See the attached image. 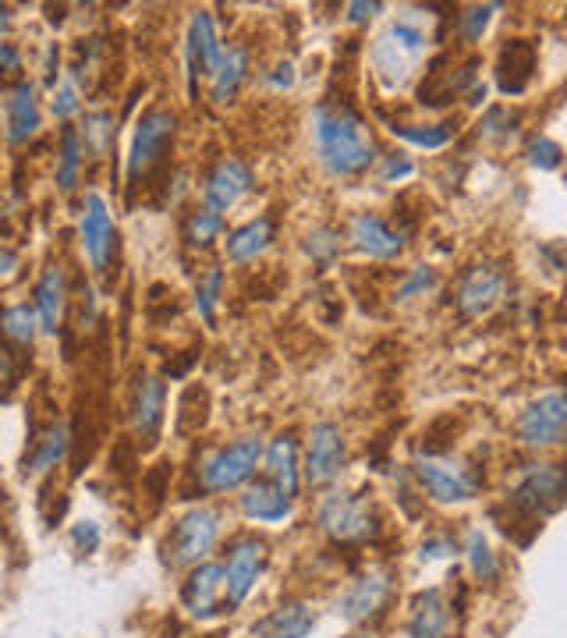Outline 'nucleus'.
Returning a JSON list of instances; mask_svg holds the SVG:
<instances>
[{
	"label": "nucleus",
	"instance_id": "44",
	"mask_svg": "<svg viewBox=\"0 0 567 638\" xmlns=\"http://www.w3.org/2000/svg\"><path fill=\"white\" fill-rule=\"evenodd\" d=\"M344 11H348V22H351V25H362V22H369V18L380 15L383 4H376V0H373V4H366V0H351V4H348Z\"/></svg>",
	"mask_w": 567,
	"mask_h": 638
},
{
	"label": "nucleus",
	"instance_id": "16",
	"mask_svg": "<svg viewBox=\"0 0 567 638\" xmlns=\"http://www.w3.org/2000/svg\"><path fill=\"white\" fill-rule=\"evenodd\" d=\"M252 188V171L249 164H241L234 156L220 160L217 167L210 171L206 185H202V199H206V210L213 213H227L231 206H238L241 195H249Z\"/></svg>",
	"mask_w": 567,
	"mask_h": 638
},
{
	"label": "nucleus",
	"instance_id": "36",
	"mask_svg": "<svg viewBox=\"0 0 567 638\" xmlns=\"http://www.w3.org/2000/svg\"><path fill=\"white\" fill-rule=\"evenodd\" d=\"M82 139H86V146L93 149L96 156H103L110 149V142H114V117H110L107 110H96V114H89Z\"/></svg>",
	"mask_w": 567,
	"mask_h": 638
},
{
	"label": "nucleus",
	"instance_id": "37",
	"mask_svg": "<svg viewBox=\"0 0 567 638\" xmlns=\"http://www.w3.org/2000/svg\"><path fill=\"white\" fill-rule=\"evenodd\" d=\"M394 135H401L404 142L412 146H426V149H440L451 142V125H426V128H408V125H394Z\"/></svg>",
	"mask_w": 567,
	"mask_h": 638
},
{
	"label": "nucleus",
	"instance_id": "51",
	"mask_svg": "<svg viewBox=\"0 0 567 638\" xmlns=\"http://www.w3.org/2000/svg\"><path fill=\"white\" fill-rule=\"evenodd\" d=\"M348 638H373V635H348Z\"/></svg>",
	"mask_w": 567,
	"mask_h": 638
},
{
	"label": "nucleus",
	"instance_id": "17",
	"mask_svg": "<svg viewBox=\"0 0 567 638\" xmlns=\"http://www.w3.org/2000/svg\"><path fill=\"white\" fill-rule=\"evenodd\" d=\"M220 39L217 29H213V15L210 11H195L192 22H188L185 32V61H188V89L195 93V78L210 75L220 61Z\"/></svg>",
	"mask_w": 567,
	"mask_h": 638
},
{
	"label": "nucleus",
	"instance_id": "11",
	"mask_svg": "<svg viewBox=\"0 0 567 638\" xmlns=\"http://www.w3.org/2000/svg\"><path fill=\"white\" fill-rule=\"evenodd\" d=\"M567 433V401L560 390H550L532 401L518 419V440L525 447H557Z\"/></svg>",
	"mask_w": 567,
	"mask_h": 638
},
{
	"label": "nucleus",
	"instance_id": "8",
	"mask_svg": "<svg viewBox=\"0 0 567 638\" xmlns=\"http://www.w3.org/2000/svg\"><path fill=\"white\" fill-rule=\"evenodd\" d=\"M266 564V543L256 536H238L227 550L224 564V592H227V610L249 600V592L256 589L259 575Z\"/></svg>",
	"mask_w": 567,
	"mask_h": 638
},
{
	"label": "nucleus",
	"instance_id": "27",
	"mask_svg": "<svg viewBox=\"0 0 567 638\" xmlns=\"http://www.w3.org/2000/svg\"><path fill=\"white\" fill-rule=\"evenodd\" d=\"M241 514L252 522H284L291 514V500L280 497V490L270 479H256L241 493Z\"/></svg>",
	"mask_w": 567,
	"mask_h": 638
},
{
	"label": "nucleus",
	"instance_id": "20",
	"mask_svg": "<svg viewBox=\"0 0 567 638\" xmlns=\"http://www.w3.org/2000/svg\"><path fill=\"white\" fill-rule=\"evenodd\" d=\"M408 635L412 638H447L451 635V607L443 589H426L412 600L408 617Z\"/></svg>",
	"mask_w": 567,
	"mask_h": 638
},
{
	"label": "nucleus",
	"instance_id": "1",
	"mask_svg": "<svg viewBox=\"0 0 567 638\" xmlns=\"http://www.w3.org/2000/svg\"><path fill=\"white\" fill-rule=\"evenodd\" d=\"M312 142L323 171L334 178H355L376 160L373 132L348 103L323 100L312 107Z\"/></svg>",
	"mask_w": 567,
	"mask_h": 638
},
{
	"label": "nucleus",
	"instance_id": "23",
	"mask_svg": "<svg viewBox=\"0 0 567 638\" xmlns=\"http://www.w3.org/2000/svg\"><path fill=\"white\" fill-rule=\"evenodd\" d=\"M266 461V475H270V483L280 490V497L295 500L298 497V440L291 433H280L270 447L263 451Z\"/></svg>",
	"mask_w": 567,
	"mask_h": 638
},
{
	"label": "nucleus",
	"instance_id": "18",
	"mask_svg": "<svg viewBox=\"0 0 567 638\" xmlns=\"http://www.w3.org/2000/svg\"><path fill=\"white\" fill-rule=\"evenodd\" d=\"M164 401H167V390H164V380H160V376H142V380L135 383L132 429L146 447L156 444L160 426H164Z\"/></svg>",
	"mask_w": 567,
	"mask_h": 638
},
{
	"label": "nucleus",
	"instance_id": "21",
	"mask_svg": "<svg viewBox=\"0 0 567 638\" xmlns=\"http://www.w3.org/2000/svg\"><path fill=\"white\" fill-rule=\"evenodd\" d=\"M532 71H536V43L529 39H511L504 50H500V64H497V82L500 93L518 96L529 89Z\"/></svg>",
	"mask_w": 567,
	"mask_h": 638
},
{
	"label": "nucleus",
	"instance_id": "14",
	"mask_svg": "<svg viewBox=\"0 0 567 638\" xmlns=\"http://www.w3.org/2000/svg\"><path fill=\"white\" fill-rule=\"evenodd\" d=\"M390 589H394V571L390 568H369L358 582H351V589L341 596L337 610H341V617L351 624L369 621V617L380 614V607L390 600Z\"/></svg>",
	"mask_w": 567,
	"mask_h": 638
},
{
	"label": "nucleus",
	"instance_id": "13",
	"mask_svg": "<svg viewBox=\"0 0 567 638\" xmlns=\"http://www.w3.org/2000/svg\"><path fill=\"white\" fill-rule=\"evenodd\" d=\"M564 468L560 465H532L521 475V483L511 493V507L525 514H553L564 504Z\"/></svg>",
	"mask_w": 567,
	"mask_h": 638
},
{
	"label": "nucleus",
	"instance_id": "29",
	"mask_svg": "<svg viewBox=\"0 0 567 638\" xmlns=\"http://www.w3.org/2000/svg\"><path fill=\"white\" fill-rule=\"evenodd\" d=\"M71 447V433L64 422H54V426L47 429V433L39 436L36 447H32L29 461H25V472L29 475H43L50 472V468L57 465V461H64V454H68Z\"/></svg>",
	"mask_w": 567,
	"mask_h": 638
},
{
	"label": "nucleus",
	"instance_id": "47",
	"mask_svg": "<svg viewBox=\"0 0 567 638\" xmlns=\"http://www.w3.org/2000/svg\"><path fill=\"white\" fill-rule=\"evenodd\" d=\"M18 64H22V54L11 43H0V71H18Z\"/></svg>",
	"mask_w": 567,
	"mask_h": 638
},
{
	"label": "nucleus",
	"instance_id": "32",
	"mask_svg": "<svg viewBox=\"0 0 567 638\" xmlns=\"http://www.w3.org/2000/svg\"><path fill=\"white\" fill-rule=\"evenodd\" d=\"M220 231H224V220H220V213H213V210L188 213V220H185V242L192 245V249H210V245L220 238Z\"/></svg>",
	"mask_w": 567,
	"mask_h": 638
},
{
	"label": "nucleus",
	"instance_id": "33",
	"mask_svg": "<svg viewBox=\"0 0 567 638\" xmlns=\"http://www.w3.org/2000/svg\"><path fill=\"white\" fill-rule=\"evenodd\" d=\"M465 553H468V568H472V575L479 578V582H497V557H493L482 529H468Z\"/></svg>",
	"mask_w": 567,
	"mask_h": 638
},
{
	"label": "nucleus",
	"instance_id": "40",
	"mask_svg": "<svg viewBox=\"0 0 567 638\" xmlns=\"http://www.w3.org/2000/svg\"><path fill=\"white\" fill-rule=\"evenodd\" d=\"M493 11H497V4H475V8H468L465 15H461V32H465L468 43H479L486 25H490Z\"/></svg>",
	"mask_w": 567,
	"mask_h": 638
},
{
	"label": "nucleus",
	"instance_id": "22",
	"mask_svg": "<svg viewBox=\"0 0 567 638\" xmlns=\"http://www.w3.org/2000/svg\"><path fill=\"white\" fill-rule=\"evenodd\" d=\"M32 298H36L32 309H36L39 327L47 330V334H57V330H61V319H64V305H68V281H64L61 266L43 270V277H39Z\"/></svg>",
	"mask_w": 567,
	"mask_h": 638
},
{
	"label": "nucleus",
	"instance_id": "43",
	"mask_svg": "<svg viewBox=\"0 0 567 638\" xmlns=\"http://www.w3.org/2000/svg\"><path fill=\"white\" fill-rule=\"evenodd\" d=\"M75 110H78V86L75 82H64V86L54 93V114L61 117V121H68Z\"/></svg>",
	"mask_w": 567,
	"mask_h": 638
},
{
	"label": "nucleus",
	"instance_id": "35",
	"mask_svg": "<svg viewBox=\"0 0 567 638\" xmlns=\"http://www.w3.org/2000/svg\"><path fill=\"white\" fill-rule=\"evenodd\" d=\"M305 252L312 256V263L327 266L337 259V252H341V234L334 231V227H316V231L305 238Z\"/></svg>",
	"mask_w": 567,
	"mask_h": 638
},
{
	"label": "nucleus",
	"instance_id": "39",
	"mask_svg": "<svg viewBox=\"0 0 567 638\" xmlns=\"http://www.w3.org/2000/svg\"><path fill=\"white\" fill-rule=\"evenodd\" d=\"M560 160H564V149H560L553 139L539 135V139L529 142V164L532 167H539V171H557Z\"/></svg>",
	"mask_w": 567,
	"mask_h": 638
},
{
	"label": "nucleus",
	"instance_id": "2",
	"mask_svg": "<svg viewBox=\"0 0 567 638\" xmlns=\"http://www.w3.org/2000/svg\"><path fill=\"white\" fill-rule=\"evenodd\" d=\"M426 47H429L426 25L412 11L397 15L373 43V68L376 78L383 82V89L397 93V89L408 86L415 78V71H419L422 57H426Z\"/></svg>",
	"mask_w": 567,
	"mask_h": 638
},
{
	"label": "nucleus",
	"instance_id": "25",
	"mask_svg": "<svg viewBox=\"0 0 567 638\" xmlns=\"http://www.w3.org/2000/svg\"><path fill=\"white\" fill-rule=\"evenodd\" d=\"M273 231H277L273 217H256L249 224L234 227L227 234V259L231 263H252V259H259L273 245Z\"/></svg>",
	"mask_w": 567,
	"mask_h": 638
},
{
	"label": "nucleus",
	"instance_id": "50",
	"mask_svg": "<svg viewBox=\"0 0 567 638\" xmlns=\"http://www.w3.org/2000/svg\"><path fill=\"white\" fill-rule=\"evenodd\" d=\"M482 100H486V86H475L472 89V103H482Z\"/></svg>",
	"mask_w": 567,
	"mask_h": 638
},
{
	"label": "nucleus",
	"instance_id": "42",
	"mask_svg": "<svg viewBox=\"0 0 567 638\" xmlns=\"http://www.w3.org/2000/svg\"><path fill=\"white\" fill-rule=\"evenodd\" d=\"M415 167H412V160L404 153H394V156H383V171H380V178L387 181V185H394V181H401V178H408Z\"/></svg>",
	"mask_w": 567,
	"mask_h": 638
},
{
	"label": "nucleus",
	"instance_id": "6",
	"mask_svg": "<svg viewBox=\"0 0 567 638\" xmlns=\"http://www.w3.org/2000/svg\"><path fill=\"white\" fill-rule=\"evenodd\" d=\"M174 132H178V114L167 107H153L139 117V125H135V135H132V149H128V164H125L132 185L146 178V174L164 160L174 142Z\"/></svg>",
	"mask_w": 567,
	"mask_h": 638
},
{
	"label": "nucleus",
	"instance_id": "15",
	"mask_svg": "<svg viewBox=\"0 0 567 638\" xmlns=\"http://www.w3.org/2000/svg\"><path fill=\"white\" fill-rule=\"evenodd\" d=\"M181 607H185L192 617H199V621L220 614V607H227L224 603V568H220V564H206V561L195 564L192 575H188L185 585H181Z\"/></svg>",
	"mask_w": 567,
	"mask_h": 638
},
{
	"label": "nucleus",
	"instance_id": "38",
	"mask_svg": "<svg viewBox=\"0 0 567 638\" xmlns=\"http://www.w3.org/2000/svg\"><path fill=\"white\" fill-rule=\"evenodd\" d=\"M433 288H436V270H433V266H415V270H408V277L397 284L394 298H397V302H408V298L426 295V291H433Z\"/></svg>",
	"mask_w": 567,
	"mask_h": 638
},
{
	"label": "nucleus",
	"instance_id": "45",
	"mask_svg": "<svg viewBox=\"0 0 567 638\" xmlns=\"http://www.w3.org/2000/svg\"><path fill=\"white\" fill-rule=\"evenodd\" d=\"M454 553V543L447 536H436V539H426V543H422V561H440V557H451Z\"/></svg>",
	"mask_w": 567,
	"mask_h": 638
},
{
	"label": "nucleus",
	"instance_id": "9",
	"mask_svg": "<svg viewBox=\"0 0 567 638\" xmlns=\"http://www.w3.org/2000/svg\"><path fill=\"white\" fill-rule=\"evenodd\" d=\"M78 234H82V252H86L89 266H93L96 273H107L110 263H114L117 231H114V217H110V206L103 195H96V192L86 195Z\"/></svg>",
	"mask_w": 567,
	"mask_h": 638
},
{
	"label": "nucleus",
	"instance_id": "26",
	"mask_svg": "<svg viewBox=\"0 0 567 638\" xmlns=\"http://www.w3.org/2000/svg\"><path fill=\"white\" fill-rule=\"evenodd\" d=\"M39 132V103H36V86L32 82H18L11 89L8 100V142L22 146Z\"/></svg>",
	"mask_w": 567,
	"mask_h": 638
},
{
	"label": "nucleus",
	"instance_id": "46",
	"mask_svg": "<svg viewBox=\"0 0 567 638\" xmlns=\"http://www.w3.org/2000/svg\"><path fill=\"white\" fill-rule=\"evenodd\" d=\"M291 82H295V71H291L288 61H280L277 68H273V75H270V86L273 89H291Z\"/></svg>",
	"mask_w": 567,
	"mask_h": 638
},
{
	"label": "nucleus",
	"instance_id": "7",
	"mask_svg": "<svg viewBox=\"0 0 567 638\" xmlns=\"http://www.w3.org/2000/svg\"><path fill=\"white\" fill-rule=\"evenodd\" d=\"M220 539V514L213 507H192L185 518L171 529L167 539V561L171 568H185V564H202L210 557V550Z\"/></svg>",
	"mask_w": 567,
	"mask_h": 638
},
{
	"label": "nucleus",
	"instance_id": "12",
	"mask_svg": "<svg viewBox=\"0 0 567 638\" xmlns=\"http://www.w3.org/2000/svg\"><path fill=\"white\" fill-rule=\"evenodd\" d=\"M305 483L330 486L344 472V433L337 422H316L305 447Z\"/></svg>",
	"mask_w": 567,
	"mask_h": 638
},
{
	"label": "nucleus",
	"instance_id": "31",
	"mask_svg": "<svg viewBox=\"0 0 567 638\" xmlns=\"http://www.w3.org/2000/svg\"><path fill=\"white\" fill-rule=\"evenodd\" d=\"M78 167H82V139L75 128H64L61 135V164H57V188L61 192H75Z\"/></svg>",
	"mask_w": 567,
	"mask_h": 638
},
{
	"label": "nucleus",
	"instance_id": "28",
	"mask_svg": "<svg viewBox=\"0 0 567 638\" xmlns=\"http://www.w3.org/2000/svg\"><path fill=\"white\" fill-rule=\"evenodd\" d=\"M245 75H249V57H245V50H241V47L220 50L217 68L210 71V100L220 103V107H224V103H231L234 96H238Z\"/></svg>",
	"mask_w": 567,
	"mask_h": 638
},
{
	"label": "nucleus",
	"instance_id": "48",
	"mask_svg": "<svg viewBox=\"0 0 567 638\" xmlns=\"http://www.w3.org/2000/svg\"><path fill=\"white\" fill-rule=\"evenodd\" d=\"M15 270H18V256L11 249H0V281H8Z\"/></svg>",
	"mask_w": 567,
	"mask_h": 638
},
{
	"label": "nucleus",
	"instance_id": "19",
	"mask_svg": "<svg viewBox=\"0 0 567 638\" xmlns=\"http://www.w3.org/2000/svg\"><path fill=\"white\" fill-rule=\"evenodd\" d=\"M351 242L369 259H397L404 252V231L390 227L376 213H355L351 217Z\"/></svg>",
	"mask_w": 567,
	"mask_h": 638
},
{
	"label": "nucleus",
	"instance_id": "5",
	"mask_svg": "<svg viewBox=\"0 0 567 638\" xmlns=\"http://www.w3.org/2000/svg\"><path fill=\"white\" fill-rule=\"evenodd\" d=\"M412 472L436 504H465V500H472L479 493V475L468 465H461V461H454L451 454L419 451Z\"/></svg>",
	"mask_w": 567,
	"mask_h": 638
},
{
	"label": "nucleus",
	"instance_id": "24",
	"mask_svg": "<svg viewBox=\"0 0 567 638\" xmlns=\"http://www.w3.org/2000/svg\"><path fill=\"white\" fill-rule=\"evenodd\" d=\"M316 628V617L305 603H284V607L270 610L263 621L252 624L256 638H309V631Z\"/></svg>",
	"mask_w": 567,
	"mask_h": 638
},
{
	"label": "nucleus",
	"instance_id": "10",
	"mask_svg": "<svg viewBox=\"0 0 567 638\" xmlns=\"http://www.w3.org/2000/svg\"><path fill=\"white\" fill-rule=\"evenodd\" d=\"M507 291V273L500 270V263H475L465 270L458 284V312L465 319H482L490 316L493 309L500 305Z\"/></svg>",
	"mask_w": 567,
	"mask_h": 638
},
{
	"label": "nucleus",
	"instance_id": "49",
	"mask_svg": "<svg viewBox=\"0 0 567 638\" xmlns=\"http://www.w3.org/2000/svg\"><path fill=\"white\" fill-rule=\"evenodd\" d=\"M8 25H11V11L4 8V4H0V32L8 29Z\"/></svg>",
	"mask_w": 567,
	"mask_h": 638
},
{
	"label": "nucleus",
	"instance_id": "3",
	"mask_svg": "<svg viewBox=\"0 0 567 638\" xmlns=\"http://www.w3.org/2000/svg\"><path fill=\"white\" fill-rule=\"evenodd\" d=\"M316 522L337 543H366V539H373L380 532V518H376L369 493H327L316 507Z\"/></svg>",
	"mask_w": 567,
	"mask_h": 638
},
{
	"label": "nucleus",
	"instance_id": "41",
	"mask_svg": "<svg viewBox=\"0 0 567 638\" xmlns=\"http://www.w3.org/2000/svg\"><path fill=\"white\" fill-rule=\"evenodd\" d=\"M71 543H75L78 553H96L100 550V525L96 522H78L71 529Z\"/></svg>",
	"mask_w": 567,
	"mask_h": 638
},
{
	"label": "nucleus",
	"instance_id": "30",
	"mask_svg": "<svg viewBox=\"0 0 567 638\" xmlns=\"http://www.w3.org/2000/svg\"><path fill=\"white\" fill-rule=\"evenodd\" d=\"M36 327H39L36 309L25 305V302L8 305V309L0 312V334L8 337V341H15L18 348H25V344L36 341Z\"/></svg>",
	"mask_w": 567,
	"mask_h": 638
},
{
	"label": "nucleus",
	"instance_id": "4",
	"mask_svg": "<svg viewBox=\"0 0 567 638\" xmlns=\"http://www.w3.org/2000/svg\"><path fill=\"white\" fill-rule=\"evenodd\" d=\"M263 461V436L249 433L238 436L234 444L213 451L210 458L202 461L199 468V483L206 493H231L238 486H245L256 472V465Z\"/></svg>",
	"mask_w": 567,
	"mask_h": 638
},
{
	"label": "nucleus",
	"instance_id": "34",
	"mask_svg": "<svg viewBox=\"0 0 567 638\" xmlns=\"http://www.w3.org/2000/svg\"><path fill=\"white\" fill-rule=\"evenodd\" d=\"M220 288H224V270H220V266H210V270H206V277L199 281V288H195V309H199V316L206 319L210 327L217 323Z\"/></svg>",
	"mask_w": 567,
	"mask_h": 638
}]
</instances>
